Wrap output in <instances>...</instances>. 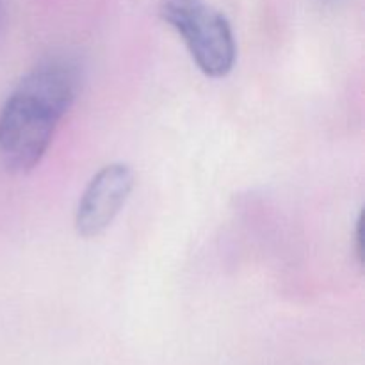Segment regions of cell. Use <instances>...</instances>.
<instances>
[{"instance_id": "5", "label": "cell", "mask_w": 365, "mask_h": 365, "mask_svg": "<svg viewBox=\"0 0 365 365\" xmlns=\"http://www.w3.org/2000/svg\"><path fill=\"white\" fill-rule=\"evenodd\" d=\"M0 11H2V0H0Z\"/></svg>"}, {"instance_id": "4", "label": "cell", "mask_w": 365, "mask_h": 365, "mask_svg": "<svg viewBox=\"0 0 365 365\" xmlns=\"http://www.w3.org/2000/svg\"><path fill=\"white\" fill-rule=\"evenodd\" d=\"M362 216L356 220V228H355V252H356V257H359V262L362 264V259H364V248H362Z\"/></svg>"}, {"instance_id": "3", "label": "cell", "mask_w": 365, "mask_h": 365, "mask_svg": "<svg viewBox=\"0 0 365 365\" xmlns=\"http://www.w3.org/2000/svg\"><path fill=\"white\" fill-rule=\"evenodd\" d=\"M134 171L125 163L103 166L86 185L75 212V228L86 239L102 235L130 198Z\"/></svg>"}, {"instance_id": "1", "label": "cell", "mask_w": 365, "mask_h": 365, "mask_svg": "<svg viewBox=\"0 0 365 365\" xmlns=\"http://www.w3.org/2000/svg\"><path fill=\"white\" fill-rule=\"evenodd\" d=\"M81 89L71 59L52 57L32 68L0 109V160L13 173H29L48 152L61 120Z\"/></svg>"}, {"instance_id": "2", "label": "cell", "mask_w": 365, "mask_h": 365, "mask_svg": "<svg viewBox=\"0 0 365 365\" xmlns=\"http://www.w3.org/2000/svg\"><path fill=\"white\" fill-rule=\"evenodd\" d=\"M160 16L180 36L202 73L223 78L234 70L237 43L223 13L205 0H160Z\"/></svg>"}]
</instances>
